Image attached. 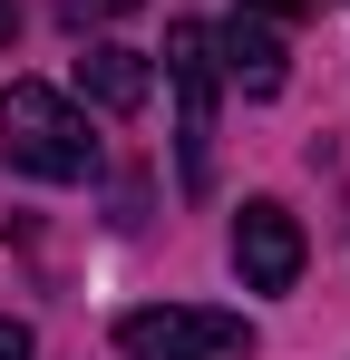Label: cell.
Returning <instances> with one entry per match:
<instances>
[{"mask_svg":"<svg viewBox=\"0 0 350 360\" xmlns=\"http://www.w3.org/2000/svg\"><path fill=\"white\" fill-rule=\"evenodd\" d=\"M146 88H156V68H146V49H127V39H98V49L78 59V98L108 108V117H136Z\"/></svg>","mask_w":350,"mask_h":360,"instance_id":"8992f818","label":"cell"},{"mask_svg":"<svg viewBox=\"0 0 350 360\" xmlns=\"http://www.w3.org/2000/svg\"><path fill=\"white\" fill-rule=\"evenodd\" d=\"M214 68H224L243 98H273V88L292 78V49L273 39V20H253V10H243L233 30H214Z\"/></svg>","mask_w":350,"mask_h":360,"instance_id":"5b68a950","label":"cell"},{"mask_svg":"<svg viewBox=\"0 0 350 360\" xmlns=\"http://www.w3.org/2000/svg\"><path fill=\"white\" fill-rule=\"evenodd\" d=\"M127 360H253V321L214 311V302H146L117 321Z\"/></svg>","mask_w":350,"mask_h":360,"instance_id":"3957f363","label":"cell"},{"mask_svg":"<svg viewBox=\"0 0 350 360\" xmlns=\"http://www.w3.org/2000/svg\"><path fill=\"white\" fill-rule=\"evenodd\" d=\"M243 10H253V20H302L311 0H243Z\"/></svg>","mask_w":350,"mask_h":360,"instance_id":"9c48e42d","label":"cell"},{"mask_svg":"<svg viewBox=\"0 0 350 360\" xmlns=\"http://www.w3.org/2000/svg\"><path fill=\"white\" fill-rule=\"evenodd\" d=\"M10 39H20V0H0V49H10Z\"/></svg>","mask_w":350,"mask_h":360,"instance_id":"30bf717a","label":"cell"},{"mask_svg":"<svg viewBox=\"0 0 350 360\" xmlns=\"http://www.w3.org/2000/svg\"><path fill=\"white\" fill-rule=\"evenodd\" d=\"M0 156H10L20 176H39V185L98 176V136L78 117V98H58L39 78H10V88H0Z\"/></svg>","mask_w":350,"mask_h":360,"instance_id":"6da1fadb","label":"cell"},{"mask_svg":"<svg viewBox=\"0 0 350 360\" xmlns=\"http://www.w3.org/2000/svg\"><path fill=\"white\" fill-rule=\"evenodd\" d=\"M214 30L205 20H175L166 30V88H175V176L185 195L214 185Z\"/></svg>","mask_w":350,"mask_h":360,"instance_id":"7a4b0ae2","label":"cell"},{"mask_svg":"<svg viewBox=\"0 0 350 360\" xmlns=\"http://www.w3.org/2000/svg\"><path fill=\"white\" fill-rule=\"evenodd\" d=\"M39 351V331H30V321H10V311H0V360H30Z\"/></svg>","mask_w":350,"mask_h":360,"instance_id":"52a82bcc","label":"cell"},{"mask_svg":"<svg viewBox=\"0 0 350 360\" xmlns=\"http://www.w3.org/2000/svg\"><path fill=\"white\" fill-rule=\"evenodd\" d=\"M233 273H243L253 292H292V283H302V224H292L273 195H253V205L233 214Z\"/></svg>","mask_w":350,"mask_h":360,"instance_id":"277c9868","label":"cell"},{"mask_svg":"<svg viewBox=\"0 0 350 360\" xmlns=\"http://www.w3.org/2000/svg\"><path fill=\"white\" fill-rule=\"evenodd\" d=\"M117 10H146V0H68V20L88 30V20H117Z\"/></svg>","mask_w":350,"mask_h":360,"instance_id":"ba28073f","label":"cell"}]
</instances>
